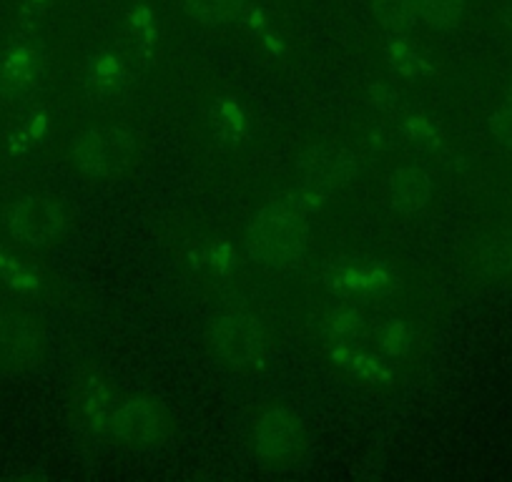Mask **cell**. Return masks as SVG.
Here are the masks:
<instances>
[{
	"mask_svg": "<svg viewBox=\"0 0 512 482\" xmlns=\"http://www.w3.org/2000/svg\"><path fill=\"white\" fill-rule=\"evenodd\" d=\"M490 129L492 134L497 136L500 144H505L507 149H512V91L507 93L505 103L492 113V121H490Z\"/></svg>",
	"mask_w": 512,
	"mask_h": 482,
	"instance_id": "obj_25",
	"label": "cell"
},
{
	"mask_svg": "<svg viewBox=\"0 0 512 482\" xmlns=\"http://www.w3.org/2000/svg\"><path fill=\"white\" fill-rule=\"evenodd\" d=\"M81 410L93 432L128 447H154L169 435V417L154 400L91 382L81 395Z\"/></svg>",
	"mask_w": 512,
	"mask_h": 482,
	"instance_id": "obj_1",
	"label": "cell"
},
{
	"mask_svg": "<svg viewBox=\"0 0 512 482\" xmlns=\"http://www.w3.org/2000/svg\"><path fill=\"white\" fill-rule=\"evenodd\" d=\"M324 287L334 297L352 302V299L382 297L397 287V277L387 264L382 262H364V259H352V262H334L324 272Z\"/></svg>",
	"mask_w": 512,
	"mask_h": 482,
	"instance_id": "obj_6",
	"label": "cell"
},
{
	"mask_svg": "<svg viewBox=\"0 0 512 482\" xmlns=\"http://www.w3.org/2000/svg\"><path fill=\"white\" fill-rule=\"evenodd\" d=\"M384 56H387V63H390L392 71L405 78H417L430 73L427 58L417 51V46L407 36H392L387 48H384Z\"/></svg>",
	"mask_w": 512,
	"mask_h": 482,
	"instance_id": "obj_15",
	"label": "cell"
},
{
	"mask_svg": "<svg viewBox=\"0 0 512 482\" xmlns=\"http://www.w3.org/2000/svg\"><path fill=\"white\" fill-rule=\"evenodd\" d=\"M329 357L339 370H344L354 380L367 382V385H384L392 380V370L382 354L357 347L354 342L329 344Z\"/></svg>",
	"mask_w": 512,
	"mask_h": 482,
	"instance_id": "obj_9",
	"label": "cell"
},
{
	"mask_svg": "<svg viewBox=\"0 0 512 482\" xmlns=\"http://www.w3.org/2000/svg\"><path fill=\"white\" fill-rule=\"evenodd\" d=\"M402 136H405L412 146H417V149L435 151L437 146L442 144L440 131H437L435 124H432V121H427L425 116L407 118L405 126H402Z\"/></svg>",
	"mask_w": 512,
	"mask_h": 482,
	"instance_id": "obj_23",
	"label": "cell"
},
{
	"mask_svg": "<svg viewBox=\"0 0 512 482\" xmlns=\"http://www.w3.org/2000/svg\"><path fill=\"white\" fill-rule=\"evenodd\" d=\"M73 156H76L78 169H81L86 176L98 179V176L106 174L108 146L106 141L101 139V134H96V131H86V134L76 141V146H73Z\"/></svg>",
	"mask_w": 512,
	"mask_h": 482,
	"instance_id": "obj_17",
	"label": "cell"
},
{
	"mask_svg": "<svg viewBox=\"0 0 512 482\" xmlns=\"http://www.w3.org/2000/svg\"><path fill=\"white\" fill-rule=\"evenodd\" d=\"M41 53L31 43H13L0 58V91L8 98H23L38 86Z\"/></svg>",
	"mask_w": 512,
	"mask_h": 482,
	"instance_id": "obj_8",
	"label": "cell"
},
{
	"mask_svg": "<svg viewBox=\"0 0 512 482\" xmlns=\"http://www.w3.org/2000/svg\"><path fill=\"white\" fill-rule=\"evenodd\" d=\"M128 28L134 33L139 51L149 56L156 48V41H159V18H156L154 8L146 6V3L131 8L128 11Z\"/></svg>",
	"mask_w": 512,
	"mask_h": 482,
	"instance_id": "obj_19",
	"label": "cell"
},
{
	"mask_svg": "<svg viewBox=\"0 0 512 482\" xmlns=\"http://www.w3.org/2000/svg\"><path fill=\"white\" fill-rule=\"evenodd\" d=\"M204 262L209 264L214 272H229L231 267H234L236 262V254L234 249H231V244H216V247H211L209 252L204 254Z\"/></svg>",
	"mask_w": 512,
	"mask_h": 482,
	"instance_id": "obj_27",
	"label": "cell"
},
{
	"mask_svg": "<svg viewBox=\"0 0 512 482\" xmlns=\"http://www.w3.org/2000/svg\"><path fill=\"white\" fill-rule=\"evenodd\" d=\"M8 234L26 247H46L61 234L63 211L56 201L43 196H26L6 214Z\"/></svg>",
	"mask_w": 512,
	"mask_h": 482,
	"instance_id": "obj_7",
	"label": "cell"
},
{
	"mask_svg": "<svg viewBox=\"0 0 512 482\" xmlns=\"http://www.w3.org/2000/svg\"><path fill=\"white\" fill-rule=\"evenodd\" d=\"M239 23L251 33V36H256V38L272 28V21H269L267 11L259 6H251V3H246L244 6V11H241V16H239Z\"/></svg>",
	"mask_w": 512,
	"mask_h": 482,
	"instance_id": "obj_26",
	"label": "cell"
},
{
	"mask_svg": "<svg viewBox=\"0 0 512 482\" xmlns=\"http://www.w3.org/2000/svg\"><path fill=\"white\" fill-rule=\"evenodd\" d=\"M467 0H415L417 18L435 31H447L457 26L465 16Z\"/></svg>",
	"mask_w": 512,
	"mask_h": 482,
	"instance_id": "obj_16",
	"label": "cell"
},
{
	"mask_svg": "<svg viewBox=\"0 0 512 482\" xmlns=\"http://www.w3.org/2000/svg\"><path fill=\"white\" fill-rule=\"evenodd\" d=\"M88 78L96 88H108V91H116L123 81L128 78L126 63L121 61L113 53H98L88 63Z\"/></svg>",
	"mask_w": 512,
	"mask_h": 482,
	"instance_id": "obj_20",
	"label": "cell"
},
{
	"mask_svg": "<svg viewBox=\"0 0 512 482\" xmlns=\"http://www.w3.org/2000/svg\"><path fill=\"white\" fill-rule=\"evenodd\" d=\"M0 279L18 292H38V287H41V279L28 264L3 252H0Z\"/></svg>",
	"mask_w": 512,
	"mask_h": 482,
	"instance_id": "obj_21",
	"label": "cell"
},
{
	"mask_svg": "<svg viewBox=\"0 0 512 482\" xmlns=\"http://www.w3.org/2000/svg\"><path fill=\"white\" fill-rule=\"evenodd\" d=\"M259 41H262V46L267 48L269 53H274V56H279V53L284 51V41H282V36L274 31V26L269 28V31H264L262 36H259Z\"/></svg>",
	"mask_w": 512,
	"mask_h": 482,
	"instance_id": "obj_28",
	"label": "cell"
},
{
	"mask_svg": "<svg viewBox=\"0 0 512 482\" xmlns=\"http://www.w3.org/2000/svg\"><path fill=\"white\" fill-rule=\"evenodd\" d=\"M364 332H367V317L354 304H339L324 319V337L329 344L357 342L364 337Z\"/></svg>",
	"mask_w": 512,
	"mask_h": 482,
	"instance_id": "obj_13",
	"label": "cell"
},
{
	"mask_svg": "<svg viewBox=\"0 0 512 482\" xmlns=\"http://www.w3.org/2000/svg\"><path fill=\"white\" fill-rule=\"evenodd\" d=\"M216 129H219V136L224 141H231V144H236V141L244 136L246 131V118H244V111H241L239 103L234 101V98H224V101L216 106Z\"/></svg>",
	"mask_w": 512,
	"mask_h": 482,
	"instance_id": "obj_22",
	"label": "cell"
},
{
	"mask_svg": "<svg viewBox=\"0 0 512 482\" xmlns=\"http://www.w3.org/2000/svg\"><path fill=\"white\" fill-rule=\"evenodd\" d=\"M390 199L400 211H420L432 199V179L425 169L405 166L390 179Z\"/></svg>",
	"mask_w": 512,
	"mask_h": 482,
	"instance_id": "obj_11",
	"label": "cell"
},
{
	"mask_svg": "<svg viewBox=\"0 0 512 482\" xmlns=\"http://www.w3.org/2000/svg\"><path fill=\"white\" fill-rule=\"evenodd\" d=\"M46 332L28 309L0 304V375H23L43 362Z\"/></svg>",
	"mask_w": 512,
	"mask_h": 482,
	"instance_id": "obj_5",
	"label": "cell"
},
{
	"mask_svg": "<svg viewBox=\"0 0 512 482\" xmlns=\"http://www.w3.org/2000/svg\"><path fill=\"white\" fill-rule=\"evenodd\" d=\"M251 447L267 467L297 465L307 450V430L302 417L289 407H269L251 427Z\"/></svg>",
	"mask_w": 512,
	"mask_h": 482,
	"instance_id": "obj_4",
	"label": "cell"
},
{
	"mask_svg": "<svg viewBox=\"0 0 512 482\" xmlns=\"http://www.w3.org/2000/svg\"><path fill=\"white\" fill-rule=\"evenodd\" d=\"M374 339H377L382 357L402 359L410 352V329L402 319H382L374 327Z\"/></svg>",
	"mask_w": 512,
	"mask_h": 482,
	"instance_id": "obj_18",
	"label": "cell"
},
{
	"mask_svg": "<svg viewBox=\"0 0 512 482\" xmlns=\"http://www.w3.org/2000/svg\"><path fill=\"white\" fill-rule=\"evenodd\" d=\"M374 18L392 36H407L420 23L415 0H374Z\"/></svg>",
	"mask_w": 512,
	"mask_h": 482,
	"instance_id": "obj_14",
	"label": "cell"
},
{
	"mask_svg": "<svg viewBox=\"0 0 512 482\" xmlns=\"http://www.w3.org/2000/svg\"><path fill=\"white\" fill-rule=\"evenodd\" d=\"M211 357L231 372H251L267 362V337L254 314L226 309L211 319L206 329Z\"/></svg>",
	"mask_w": 512,
	"mask_h": 482,
	"instance_id": "obj_3",
	"label": "cell"
},
{
	"mask_svg": "<svg viewBox=\"0 0 512 482\" xmlns=\"http://www.w3.org/2000/svg\"><path fill=\"white\" fill-rule=\"evenodd\" d=\"M322 196L304 189L294 199L264 206L246 229V252L256 264L269 269H294L304 262L309 249L307 211Z\"/></svg>",
	"mask_w": 512,
	"mask_h": 482,
	"instance_id": "obj_2",
	"label": "cell"
},
{
	"mask_svg": "<svg viewBox=\"0 0 512 482\" xmlns=\"http://www.w3.org/2000/svg\"><path fill=\"white\" fill-rule=\"evenodd\" d=\"M485 267L497 274L512 272V234L502 236V239H497L495 244L487 247Z\"/></svg>",
	"mask_w": 512,
	"mask_h": 482,
	"instance_id": "obj_24",
	"label": "cell"
},
{
	"mask_svg": "<svg viewBox=\"0 0 512 482\" xmlns=\"http://www.w3.org/2000/svg\"><path fill=\"white\" fill-rule=\"evenodd\" d=\"M53 0H26V8L28 11H36V13H41L43 8L46 6H51Z\"/></svg>",
	"mask_w": 512,
	"mask_h": 482,
	"instance_id": "obj_29",
	"label": "cell"
},
{
	"mask_svg": "<svg viewBox=\"0 0 512 482\" xmlns=\"http://www.w3.org/2000/svg\"><path fill=\"white\" fill-rule=\"evenodd\" d=\"M189 21L204 28H221L239 21L246 0H181Z\"/></svg>",
	"mask_w": 512,
	"mask_h": 482,
	"instance_id": "obj_12",
	"label": "cell"
},
{
	"mask_svg": "<svg viewBox=\"0 0 512 482\" xmlns=\"http://www.w3.org/2000/svg\"><path fill=\"white\" fill-rule=\"evenodd\" d=\"M357 174V161L344 151H319L314 159L307 164V181L304 189L314 191V194L324 196L327 191L337 189V186L349 184Z\"/></svg>",
	"mask_w": 512,
	"mask_h": 482,
	"instance_id": "obj_10",
	"label": "cell"
}]
</instances>
